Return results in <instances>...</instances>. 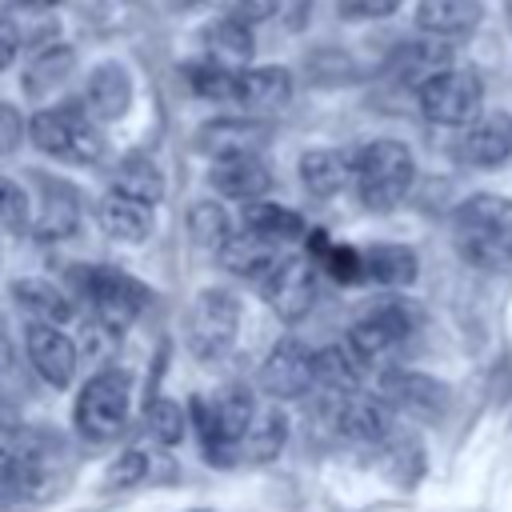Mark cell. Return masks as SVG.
Instances as JSON below:
<instances>
[{"label": "cell", "mask_w": 512, "mask_h": 512, "mask_svg": "<svg viewBox=\"0 0 512 512\" xmlns=\"http://www.w3.org/2000/svg\"><path fill=\"white\" fill-rule=\"evenodd\" d=\"M452 248L476 272H512V200L476 192L452 212Z\"/></svg>", "instance_id": "6da1fadb"}, {"label": "cell", "mask_w": 512, "mask_h": 512, "mask_svg": "<svg viewBox=\"0 0 512 512\" xmlns=\"http://www.w3.org/2000/svg\"><path fill=\"white\" fill-rule=\"evenodd\" d=\"M56 448L48 432L0 424V492L12 500H44L56 488Z\"/></svg>", "instance_id": "7a4b0ae2"}, {"label": "cell", "mask_w": 512, "mask_h": 512, "mask_svg": "<svg viewBox=\"0 0 512 512\" xmlns=\"http://www.w3.org/2000/svg\"><path fill=\"white\" fill-rule=\"evenodd\" d=\"M416 180V160L400 140H372L352 156V188L364 208L392 212Z\"/></svg>", "instance_id": "3957f363"}, {"label": "cell", "mask_w": 512, "mask_h": 512, "mask_svg": "<svg viewBox=\"0 0 512 512\" xmlns=\"http://www.w3.org/2000/svg\"><path fill=\"white\" fill-rule=\"evenodd\" d=\"M28 136L40 152L68 160V164H92L104 152V136L96 128V116L84 104H52L40 108L28 124Z\"/></svg>", "instance_id": "277c9868"}, {"label": "cell", "mask_w": 512, "mask_h": 512, "mask_svg": "<svg viewBox=\"0 0 512 512\" xmlns=\"http://www.w3.org/2000/svg\"><path fill=\"white\" fill-rule=\"evenodd\" d=\"M128 404H132V376L120 368L92 372L88 384L76 396L72 424L88 444H108L124 432L128 424Z\"/></svg>", "instance_id": "5b68a950"}, {"label": "cell", "mask_w": 512, "mask_h": 512, "mask_svg": "<svg viewBox=\"0 0 512 512\" xmlns=\"http://www.w3.org/2000/svg\"><path fill=\"white\" fill-rule=\"evenodd\" d=\"M68 288L116 332H124L148 304V288L120 268H68Z\"/></svg>", "instance_id": "8992f818"}, {"label": "cell", "mask_w": 512, "mask_h": 512, "mask_svg": "<svg viewBox=\"0 0 512 512\" xmlns=\"http://www.w3.org/2000/svg\"><path fill=\"white\" fill-rule=\"evenodd\" d=\"M188 416H192V428H196L208 460H216V448H236L244 440V432L256 416V404H252L248 388L224 384L212 396H196L188 404Z\"/></svg>", "instance_id": "52a82bcc"}, {"label": "cell", "mask_w": 512, "mask_h": 512, "mask_svg": "<svg viewBox=\"0 0 512 512\" xmlns=\"http://www.w3.org/2000/svg\"><path fill=\"white\" fill-rule=\"evenodd\" d=\"M416 100H420V112L432 120V124H444V128H464L480 116V104H484V84H480V72L472 68H440L432 72L420 88H416Z\"/></svg>", "instance_id": "ba28073f"}, {"label": "cell", "mask_w": 512, "mask_h": 512, "mask_svg": "<svg viewBox=\"0 0 512 512\" xmlns=\"http://www.w3.org/2000/svg\"><path fill=\"white\" fill-rule=\"evenodd\" d=\"M320 396H324V412H328V420H332V428L340 436L360 440V444H380V440L392 436L396 408H392V400L384 392H364V388L328 392V388H320Z\"/></svg>", "instance_id": "9c48e42d"}, {"label": "cell", "mask_w": 512, "mask_h": 512, "mask_svg": "<svg viewBox=\"0 0 512 512\" xmlns=\"http://www.w3.org/2000/svg\"><path fill=\"white\" fill-rule=\"evenodd\" d=\"M240 300L228 288H204L188 308V344L200 360H216L236 344Z\"/></svg>", "instance_id": "30bf717a"}, {"label": "cell", "mask_w": 512, "mask_h": 512, "mask_svg": "<svg viewBox=\"0 0 512 512\" xmlns=\"http://www.w3.org/2000/svg\"><path fill=\"white\" fill-rule=\"evenodd\" d=\"M424 324V308L412 304V300H380L372 304L352 328H348V340L372 360V356H384L392 348H400L416 328Z\"/></svg>", "instance_id": "8fae6325"}, {"label": "cell", "mask_w": 512, "mask_h": 512, "mask_svg": "<svg viewBox=\"0 0 512 512\" xmlns=\"http://www.w3.org/2000/svg\"><path fill=\"white\" fill-rule=\"evenodd\" d=\"M260 392H268L272 400H300L316 388V348H308L296 336H284L272 344V352L264 356L260 372H256Z\"/></svg>", "instance_id": "7c38bea8"}, {"label": "cell", "mask_w": 512, "mask_h": 512, "mask_svg": "<svg viewBox=\"0 0 512 512\" xmlns=\"http://www.w3.org/2000/svg\"><path fill=\"white\" fill-rule=\"evenodd\" d=\"M260 296L280 320H288V324L304 320L308 308L316 304V264H312V256H300V252L280 256L276 268L260 280Z\"/></svg>", "instance_id": "4fadbf2b"}, {"label": "cell", "mask_w": 512, "mask_h": 512, "mask_svg": "<svg viewBox=\"0 0 512 512\" xmlns=\"http://www.w3.org/2000/svg\"><path fill=\"white\" fill-rule=\"evenodd\" d=\"M272 128L260 116H216L208 124H200L196 132V148L212 160H228V156H252L268 144Z\"/></svg>", "instance_id": "5bb4252c"}, {"label": "cell", "mask_w": 512, "mask_h": 512, "mask_svg": "<svg viewBox=\"0 0 512 512\" xmlns=\"http://www.w3.org/2000/svg\"><path fill=\"white\" fill-rule=\"evenodd\" d=\"M24 352H28V364L40 372V380L52 384V388H64L76 376V344L60 332V324L28 320V328H24Z\"/></svg>", "instance_id": "9a60e30c"}, {"label": "cell", "mask_w": 512, "mask_h": 512, "mask_svg": "<svg viewBox=\"0 0 512 512\" xmlns=\"http://www.w3.org/2000/svg\"><path fill=\"white\" fill-rule=\"evenodd\" d=\"M380 392L392 400V408L420 416V420H436L448 412V384L424 372H408V368H392L380 376Z\"/></svg>", "instance_id": "2e32d148"}, {"label": "cell", "mask_w": 512, "mask_h": 512, "mask_svg": "<svg viewBox=\"0 0 512 512\" xmlns=\"http://www.w3.org/2000/svg\"><path fill=\"white\" fill-rule=\"evenodd\" d=\"M460 160L472 168H500L512 156V116L508 112H480L460 132Z\"/></svg>", "instance_id": "e0dca14e"}, {"label": "cell", "mask_w": 512, "mask_h": 512, "mask_svg": "<svg viewBox=\"0 0 512 512\" xmlns=\"http://www.w3.org/2000/svg\"><path fill=\"white\" fill-rule=\"evenodd\" d=\"M292 100V72L280 64H260V68H240L236 80V104L252 116H272Z\"/></svg>", "instance_id": "ac0fdd59"}, {"label": "cell", "mask_w": 512, "mask_h": 512, "mask_svg": "<svg viewBox=\"0 0 512 512\" xmlns=\"http://www.w3.org/2000/svg\"><path fill=\"white\" fill-rule=\"evenodd\" d=\"M208 184L224 196V200H264V192L272 188V172L260 160V152L252 156H228V160H212L208 168Z\"/></svg>", "instance_id": "d6986e66"}, {"label": "cell", "mask_w": 512, "mask_h": 512, "mask_svg": "<svg viewBox=\"0 0 512 512\" xmlns=\"http://www.w3.org/2000/svg\"><path fill=\"white\" fill-rule=\"evenodd\" d=\"M132 104V76L124 64L116 60H104L88 72L84 80V108L96 116V120H120Z\"/></svg>", "instance_id": "ffe728a7"}, {"label": "cell", "mask_w": 512, "mask_h": 512, "mask_svg": "<svg viewBox=\"0 0 512 512\" xmlns=\"http://www.w3.org/2000/svg\"><path fill=\"white\" fill-rule=\"evenodd\" d=\"M36 184H40L44 192H40V216L32 220V232H36L40 240H64V236H72L76 224H80L76 188L60 184V180H52V176H44V172H36Z\"/></svg>", "instance_id": "44dd1931"}, {"label": "cell", "mask_w": 512, "mask_h": 512, "mask_svg": "<svg viewBox=\"0 0 512 512\" xmlns=\"http://www.w3.org/2000/svg\"><path fill=\"white\" fill-rule=\"evenodd\" d=\"M96 216H100L104 236L116 240V244H140V240L152 232V204H144V200H136V196H124V192H116V188L100 200Z\"/></svg>", "instance_id": "7402d4cb"}, {"label": "cell", "mask_w": 512, "mask_h": 512, "mask_svg": "<svg viewBox=\"0 0 512 512\" xmlns=\"http://www.w3.org/2000/svg\"><path fill=\"white\" fill-rule=\"evenodd\" d=\"M368 372V356L344 336L340 344H328L316 352V388L328 392H356L364 384Z\"/></svg>", "instance_id": "603a6c76"}, {"label": "cell", "mask_w": 512, "mask_h": 512, "mask_svg": "<svg viewBox=\"0 0 512 512\" xmlns=\"http://www.w3.org/2000/svg\"><path fill=\"white\" fill-rule=\"evenodd\" d=\"M484 16L480 0H420L416 4V28L428 36H468Z\"/></svg>", "instance_id": "cb8c5ba5"}, {"label": "cell", "mask_w": 512, "mask_h": 512, "mask_svg": "<svg viewBox=\"0 0 512 512\" xmlns=\"http://www.w3.org/2000/svg\"><path fill=\"white\" fill-rule=\"evenodd\" d=\"M300 180L312 196L328 200L352 184V156L340 148H312L300 156Z\"/></svg>", "instance_id": "d4e9b609"}, {"label": "cell", "mask_w": 512, "mask_h": 512, "mask_svg": "<svg viewBox=\"0 0 512 512\" xmlns=\"http://www.w3.org/2000/svg\"><path fill=\"white\" fill-rule=\"evenodd\" d=\"M228 272H236V276H248V280H264L272 268H276V260H280V244L276 240H268V236H256V232H236L228 244H224V252L216 256Z\"/></svg>", "instance_id": "484cf974"}, {"label": "cell", "mask_w": 512, "mask_h": 512, "mask_svg": "<svg viewBox=\"0 0 512 512\" xmlns=\"http://www.w3.org/2000/svg\"><path fill=\"white\" fill-rule=\"evenodd\" d=\"M12 300L32 316V320H44V324H68L76 316V304L64 288L48 284V280H12Z\"/></svg>", "instance_id": "4316f807"}, {"label": "cell", "mask_w": 512, "mask_h": 512, "mask_svg": "<svg viewBox=\"0 0 512 512\" xmlns=\"http://www.w3.org/2000/svg\"><path fill=\"white\" fill-rule=\"evenodd\" d=\"M420 264L408 244H372L364 248V280L380 288H408L416 280Z\"/></svg>", "instance_id": "83f0119b"}, {"label": "cell", "mask_w": 512, "mask_h": 512, "mask_svg": "<svg viewBox=\"0 0 512 512\" xmlns=\"http://www.w3.org/2000/svg\"><path fill=\"white\" fill-rule=\"evenodd\" d=\"M244 228L256 236H268L276 244H296L308 236L304 216L284 208V204H272V200H248L244 204Z\"/></svg>", "instance_id": "f1b7e54d"}, {"label": "cell", "mask_w": 512, "mask_h": 512, "mask_svg": "<svg viewBox=\"0 0 512 512\" xmlns=\"http://www.w3.org/2000/svg\"><path fill=\"white\" fill-rule=\"evenodd\" d=\"M204 56L224 60V64H232V68L248 64V56H252V24L236 20L232 12L220 16V20H212V24L204 28Z\"/></svg>", "instance_id": "f546056e"}, {"label": "cell", "mask_w": 512, "mask_h": 512, "mask_svg": "<svg viewBox=\"0 0 512 512\" xmlns=\"http://www.w3.org/2000/svg\"><path fill=\"white\" fill-rule=\"evenodd\" d=\"M72 64H76L72 44H44V48H36L28 68H24V92L28 96H44V92L60 88L64 76L72 72Z\"/></svg>", "instance_id": "4dcf8cb0"}, {"label": "cell", "mask_w": 512, "mask_h": 512, "mask_svg": "<svg viewBox=\"0 0 512 512\" xmlns=\"http://www.w3.org/2000/svg\"><path fill=\"white\" fill-rule=\"evenodd\" d=\"M284 440H288V416H284L280 408H264V412H256V416H252V424H248V432H244L240 448H244V456H248V460L268 464V460H276V456H280Z\"/></svg>", "instance_id": "1f68e13d"}, {"label": "cell", "mask_w": 512, "mask_h": 512, "mask_svg": "<svg viewBox=\"0 0 512 512\" xmlns=\"http://www.w3.org/2000/svg\"><path fill=\"white\" fill-rule=\"evenodd\" d=\"M188 236H192V244H196L200 252L220 256V252H224V244H228L236 232H232L228 212H224L216 200H200V204H192V208H188Z\"/></svg>", "instance_id": "d6a6232c"}, {"label": "cell", "mask_w": 512, "mask_h": 512, "mask_svg": "<svg viewBox=\"0 0 512 512\" xmlns=\"http://www.w3.org/2000/svg\"><path fill=\"white\" fill-rule=\"evenodd\" d=\"M112 188L124 192V196H136L144 204H156L164 196V180H160V168L148 160V156H124L112 172Z\"/></svg>", "instance_id": "836d02e7"}, {"label": "cell", "mask_w": 512, "mask_h": 512, "mask_svg": "<svg viewBox=\"0 0 512 512\" xmlns=\"http://www.w3.org/2000/svg\"><path fill=\"white\" fill-rule=\"evenodd\" d=\"M184 76H188L192 92H200L204 100H236L240 68H232V64H224V60L204 56V60L188 64V68H184Z\"/></svg>", "instance_id": "e575fe53"}, {"label": "cell", "mask_w": 512, "mask_h": 512, "mask_svg": "<svg viewBox=\"0 0 512 512\" xmlns=\"http://www.w3.org/2000/svg\"><path fill=\"white\" fill-rule=\"evenodd\" d=\"M184 428H188V416H184V408L176 404V400H152L148 404V432L160 440V444H180V436H184Z\"/></svg>", "instance_id": "d590c367"}, {"label": "cell", "mask_w": 512, "mask_h": 512, "mask_svg": "<svg viewBox=\"0 0 512 512\" xmlns=\"http://www.w3.org/2000/svg\"><path fill=\"white\" fill-rule=\"evenodd\" d=\"M320 264L340 280V284H352V280H364V252L356 248H344V244H328L320 252Z\"/></svg>", "instance_id": "8d00e7d4"}, {"label": "cell", "mask_w": 512, "mask_h": 512, "mask_svg": "<svg viewBox=\"0 0 512 512\" xmlns=\"http://www.w3.org/2000/svg\"><path fill=\"white\" fill-rule=\"evenodd\" d=\"M144 468H148V456L136 452V448H128V452H120V456L104 468V488H108V492H116V488H132L136 480H144Z\"/></svg>", "instance_id": "74e56055"}, {"label": "cell", "mask_w": 512, "mask_h": 512, "mask_svg": "<svg viewBox=\"0 0 512 512\" xmlns=\"http://www.w3.org/2000/svg\"><path fill=\"white\" fill-rule=\"evenodd\" d=\"M0 224L4 228H24L28 224V192L8 176H0Z\"/></svg>", "instance_id": "f35d334b"}, {"label": "cell", "mask_w": 512, "mask_h": 512, "mask_svg": "<svg viewBox=\"0 0 512 512\" xmlns=\"http://www.w3.org/2000/svg\"><path fill=\"white\" fill-rule=\"evenodd\" d=\"M404 0H336V12H340V20H384V16H392L396 8H400Z\"/></svg>", "instance_id": "ab89813d"}, {"label": "cell", "mask_w": 512, "mask_h": 512, "mask_svg": "<svg viewBox=\"0 0 512 512\" xmlns=\"http://www.w3.org/2000/svg\"><path fill=\"white\" fill-rule=\"evenodd\" d=\"M24 132H28L24 116H20L12 104L0 100V156H12V152L20 148V140H24Z\"/></svg>", "instance_id": "60d3db41"}, {"label": "cell", "mask_w": 512, "mask_h": 512, "mask_svg": "<svg viewBox=\"0 0 512 512\" xmlns=\"http://www.w3.org/2000/svg\"><path fill=\"white\" fill-rule=\"evenodd\" d=\"M276 4L280 0H232V16L244 24H260V20L276 16Z\"/></svg>", "instance_id": "b9f144b4"}, {"label": "cell", "mask_w": 512, "mask_h": 512, "mask_svg": "<svg viewBox=\"0 0 512 512\" xmlns=\"http://www.w3.org/2000/svg\"><path fill=\"white\" fill-rule=\"evenodd\" d=\"M16 52H20V32H16V24L8 16H0V72L16 60Z\"/></svg>", "instance_id": "7bdbcfd3"}, {"label": "cell", "mask_w": 512, "mask_h": 512, "mask_svg": "<svg viewBox=\"0 0 512 512\" xmlns=\"http://www.w3.org/2000/svg\"><path fill=\"white\" fill-rule=\"evenodd\" d=\"M16 368V356H12V340H8V332H4V324H0V372L8 376Z\"/></svg>", "instance_id": "ee69618b"}, {"label": "cell", "mask_w": 512, "mask_h": 512, "mask_svg": "<svg viewBox=\"0 0 512 512\" xmlns=\"http://www.w3.org/2000/svg\"><path fill=\"white\" fill-rule=\"evenodd\" d=\"M20 8H60L64 0H16Z\"/></svg>", "instance_id": "f6af8a7d"}, {"label": "cell", "mask_w": 512, "mask_h": 512, "mask_svg": "<svg viewBox=\"0 0 512 512\" xmlns=\"http://www.w3.org/2000/svg\"><path fill=\"white\" fill-rule=\"evenodd\" d=\"M176 4H196V0H176Z\"/></svg>", "instance_id": "bcb514c9"}]
</instances>
